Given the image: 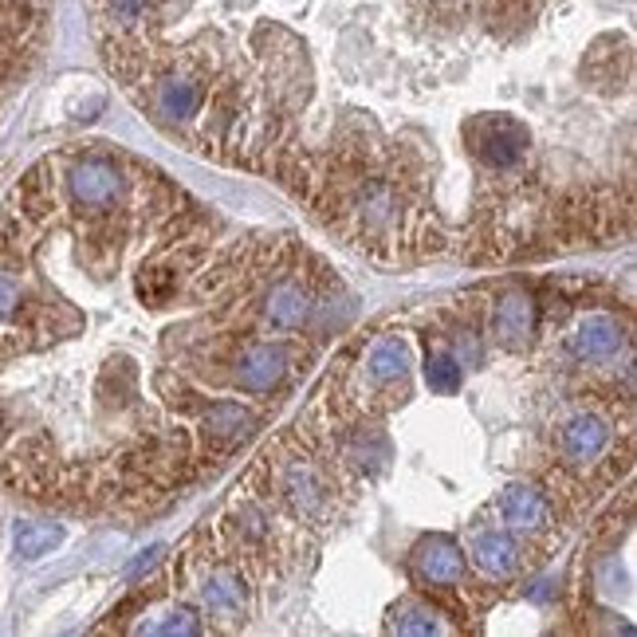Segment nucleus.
I'll use <instances>...</instances> for the list:
<instances>
[{
    "mask_svg": "<svg viewBox=\"0 0 637 637\" xmlns=\"http://www.w3.org/2000/svg\"><path fill=\"white\" fill-rule=\"evenodd\" d=\"M52 29V0H0V107L40 64Z\"/></svg>",
    "mask_w": 637,
    "mask_h": 637,
    "instance_id": "obj_1",
    "label": "nucleus"
},
{
    "mask_svg": "<svg viewBox=\"0 0 637 637\" xmlns=\"http://www.w3.org/2000/svg\"><path fill=\"white\" fill-rule=\"evenodd\" d=\"M291 366H295V358H291V347L288 343H280V338H253L248 347L236 355V394H248V398H264V394H276L283 382H288Z\"/></svg>",
    "mask_w": 637,
    "mask_h": 637,
    "instance_id": "obj_2",
    "label": "nucleus"
},
{
    "mask_svg": "<svg viewBox=\"0 0 637 637\" xmlns=\"http://www.w3.org/2000/svg\"><path fill=\"white\" fill-rule=\"evenodd\" d=\"M413 571L422 574L429 586H457L465 579V555H460L457 539L449 535H429L417 555H413Z\"/></svg>",
    "mask_w": 637,
    "mask_h": 637,
    "instance_id": "obj_3",
    "label": "nucleus"
},
{
    "mask_svg": "<svg viewBox=\"0 0 637 637\" xmlns=\"http://www.w3.org/2000/svg\"><path fill=\"white\" fill-rule=\"evenodd\" d=\"M610 445V425L602 422L599 413H574V417H567V422L559 425V452L567 460H574V465H582V460H594L602 449Z\"/></svg>",
    "mask_w": 637,
    "mask_h": 637,
    "instance_id": "obj_4",
    "label": "nucleus"
},
{
    "mask_svg": "<svg viewBox=\"0 0 637 637\" xmlns=\"http://www.w3.org/2000/svg\"><path fill=\"white\" fill-rule=\"evenodd\" d=\"M535 327H539V303L532 295H524V291L504 295L496 303V311H492V335L504 347H524V338L535 335Z\"/></svg>",
    "mask_w": 637,
    "mask_h": 637,
    "instance_id": "obj_5",
    "label": "nucleus"
},
{
    "mask_svg": "<svg viewBox=\"0 0 637 637\" xmlns=\"http://www.w3.org/2000/svg\"><path fill=\"white\" fill-rule=\"evenodd\" d=\"M622 327L610 315H591L582 318L579 335H574V355L586 358V362H610V358L622 350Z\"/></svg>",
    "mask_w": 637,
    "mask_h": 637,
    "instance_id": "obj_6",
    "label": "nucleus"
},
{
    "mask_svg": "<svg viewBox=\"0 0 637 637\" xmlns=\"http://www.w3.org/2000/svg\"><path fill=\"white\" fill-rule=\"evenodd\" d=\"M500 516H504V524L519 527V532H524V527L535 532V527H544L547 519H551V504H547L544 492H535V488H527V484H516L500 496Z\"/></svg>",
    "mask_w": 637,
    "mask_h": 637,
    "instance_id": "obj_7",
    "label": "nucleus"
},
{
    "mask_svg": "<svg viewBox=\"0 0 637 637\" xmlns=\"http://www.w3.org/2000/svg\"><path fill=\"white\" fill-rule=\"evenodd\" d=\"M472 559H477L488 574H507L516 567L519 547L512 544V535H504V532H480L477 544H472Z\"/></svg>",
    "mask_w": 637,
    "mask_h": 637,
    "instance_id": "obj_8",
    "label": "nucleus"
},
{
    "mask_svg": "<svg viewBox=\"0 0 637 637\" xmlns=\"http://www.w3.org/2000/svg\"><path fill=\"white\" fill-rule=\"evenodd\" d=\"M405 366H410V355H405L402 338H382L375 350H370V362H366V375L370 382L385 385V382H402Z\"/></svg>",
    "mask_w": 637,
    "mask_h": 637,
    "instance_id": "obj_9",
    "label": "nucleus"
},
{
    "mask_svg": "<svg viewBox=\"0 0 637 637\" xmlns=\"http://www.w3.org/2000/svg\"><path fill=\"white\" fill-rule=\"evenodd\" d=\"M460 378H465V366L452 358L449 347H437L425 358V385H429L433 394H457Z\"/></svg>",
    "mask_w": 637,
    "mask_h": 637,
    "instance_id": "obj_10",
    "label": "nucleus"
},
{
    "mask_svg": "<svg viewBox=\"0 0 637 637\" xmlns=\"http://www.w3.org/2000/svg\"><path fill=\"white\" fill-rule=\"evenodd\" d=\"M64 544V532L59 527H36V524H24L16 532V551L36 559V555H47L52 547Z\"/></svg>",
    "mask_w": 637,
    "mask_h": 637,
    "instance_id": "obj_11",
    "label": "nucleus"
}]
</instances>
